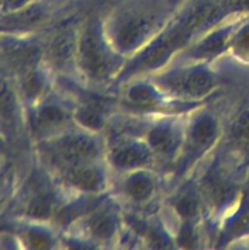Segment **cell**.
<instances>
[{"mask_svg": "<svg viewBox=\"0 0 249 250\" xmlns=\"http://www.w3.org/2000/svg\"><path fill=\"white\" fill-rule=\"evenodd\" d=\"M78 56L83 70L94 78H102L111 68L110 56L94 28H88L78 44Z\"/></svg>", "mask_w": 249, "mask_h": 250, "instance_id": "6da1fadb", "label": "cell"}, {"mask_svg": "<svg viewBox=\"0 0 249 250\" xmlns=\"http://www.w3.org/2000/svg\"><path fill=\"white\" fill-rule=\"evenodd\" d=\"M97 146L87 136L75 134L67 136L58 143L56 155L61 163L67 166L78 165V164L89 163L97 156Z\"/></svg>", "mask_w": 249, "mask_h": 250, "instance_id": "7a4b0ae2", "label": "cell"}, {"mask_svg": "<svg viewBox=\"0 0 249 250\" xmlns=\"http://www.w3.org/2000/svg\"><path fill=\"white\" fill-rule=\"evenodd\" d=\"M151 28V19L146 15L133 16L122 24L117 33V43L122 49H129L136 45Z\"/></svg>", "mask_w": 249, "mask_h": 250, "instance_id": "3957f363", "label": "cell"}, {"mask_svg": "<svg viewBox=\"0 0 249 250\" xmlns=\"http://www.w3.org/2000/svg\"><path fill=\"white\" fill-rule=\"evenodd\" d=\"M66 178L75 187L82 190H97L103 185V175L98 168L93 167L89 163L67 166Z\"/></svg>", "mask_w": 249, "mask_h": 250, "instance_id": "277c9868", "label": "cell"}, {"mask_svg": "<svg viewBox=\"0 0 249 250\" xmlns=\"http://www.w3.org/2000/svg\"><path fill=\"white\" fill-rule=\"evenodd\" d=\"M149 159V151L145 146L136 143L120 144L112 151L115 165L124 168H132L143 165Z\"/></svg>", "mask_w": 249, "mask_h": 250, "instance_id": "5b68a950", "label": "cell"}, {"mask_svg": "<svg viewBox=\"0 0 249 250\" xmlns=\"http://www.w3.org/2000/svg\"><path fill=\"white\" fill-rule=\"evenodd\" d=\"M65 120V112L60 107L56 105H45L37 112L34 126L41 133H50L62 126Z\"/></svg>", "mask_w": 249, "mask_h": 250, "instance_id": "8992f818", "label": "cell"}, {"mask_svg": "<svg viewBox=\"0 0 249 250\" xmlns=\"http://www.w3.org/2000/svg\"><path fill=\"white\" fill-rule=\"evenodd\" d=\"M77 50V39L72 31H65L54 39L50 46L51 58L56 62H66Z\"/></svg>", "mask_w": 249, "mask_h": 250, "instance_id": "52a82bcc", "label": "cell"}, {"mask_svg": "<svg viewBox=\"0 0 249 250\" xmlns=\"http://www.w3.org/2000/svg\"><path fill=\"white\" fill-rule=\"evenodd\" d=\"M216 134V124L210 117H203L194 125L190 133L193 146L197 148H203L211 143Z\"/></svg>", "mask_w": 249, "mask_h": 250, "instance_id": "ba28073f", "label": "cell"}, {"mask_svg": "<svg viewBox=\"0 0 249 250\" xmlns=\"http://www.w3.org/2000/svg\"><path fill=\"white\" fill-rule=\"evenodd\" d=\"M154 185L146 175H134L126 182V192L132 199L145 200L153 193Z\"/></svg>", "mask_w": 249, "mask_h": 250, "instance_id": "9c48e42d", "label": "cell"}, {"mask_svg": "<svg viewBox=\"0 0 249 250\" xmlns=\"http://www.w3.org/2000/svg\"><path fill=\"white\" fill-rule=\"evenodd\" d=\"M186 90L189 94L195 97H202L208 94L214 87V78L210 73L204 71H197L189 75V77L186 80L185 83Z\"/></svg>", "mask_w": 249, "mask_h": 250, "instance_id": "30bf717a", "label": "cell"}, {"mask_svg": "<svg viewBox=\"0 0 249 250\" xmlns=\"http://www.w3.org/2000/svg\"><path fill=\"white\" fill-rule=\"evenodd\" d=\"M89 229L99 239H109L116 229V222L109 212H99L92 219Z\"/></svg>", "mask_w": 249, "mask_h": 250, "instance_id": "8fae6325", "label": "cell"}, {"mask_svg": "<svg viewBox=\"0 0 249 250\" xmlns=\"http://www.w3.org/2000/svg\"><path fill=\"white\" fill-rule=\"evenodd\" d=\"M149 143L160 153H170L176 146V134L166 127H159L149 134Z\"/></svg>", "mask_w": 249, "mask_h": 250, "instance_id": "7c38bea8", "label": "cell"}, {"mask_svg": "<svg viewBox=\"0 0 249 250\" xmlns=\"http://www.w3.org/2000/svg\"><path fill=\"white\" fill-rule=\"evenodd\" d=\"M227 34L226 32H219V33L212 34L211 37L205 39L197 49H195V54L197 56H210L214 54L219 53L224 45L226 44Z\"/></svg>", "mask_w": 249, "mask_h": 250, "instance_id": "4fadbf2b", "label": "cell"}, {"mask_svg": "<svg viewBox=\"0 0 249 250\" xmlns=\"http://www.w3.org/2000/svg\"><path fill=\"white\" fill-rule=\"evenodd\" d=\"M129 99L141 107H149L155 104L156 95L148 85H136L129 90Z\"/></svg>", "mask_w": 249, "mask_h": 250, "instance_id": "5bb4252c", "label": "cell"}, {"mask_svg": "<svg viewBox=\"0 0 249 250\" xmlns=\"http://www.w3.org/2000/svg\"><path fill=\"white\" fill-rule=\"evenodd\" d=\"M77 120L81 124L92 129H98L104 125L102 114L94 106L81 107L77 111Z\"/></svg>", "mask_w": 249, "mask_h": 250, "instance_id": "9a60e30c", "label": "cell"}, {"mask_svg": "<svg viewBox=\"0 0 249 250\" xmlns=\"http://www.w3.org/2000/svg\"><path fill=\"white\" fill-rule=\"evenodd\" d=\"M232 137L233 141L239 146L249 144V112H244L232 127Z\"/></svg>", "mask_w": 249, "mask_h": 250, "instance_id": "2e32d148", "label": "cell"}, {"mask_svg": "<svg viewBox=\"0 0 249 250\" xmlns=\"http://www.w3.org/2000/svg\"><path fill=\"white\" fill-rule=\"evenodd\" d=\"M43 78L34 72L27 73L26 77L23 78V82H22V88H23L24 94L29 98L38 97L42 93V90H43Z\"/></svg>", "mask_w": 249, "mask_h": 250, "instance_id": "e0dca14e", "label": "cell"}, {"mask_svg": "<svg viewBox=\"0 0 249 250\" xmlns=\"http://www.w3.org/2000/svg\"><path fill=\"white\" fill-rule=\"evenodd\" d=\"M229 187L224 181L215 180L209 186V195L215 203H224L228 198Z\"/></svg>", "mask_w": 249, "mask_h": 250, "instance_id": "ac0fdd59", "label": "cell"}, {"mask_svg": "<svg viewBox=\"0 0 249 250\" xmlns=\"http://www.w3.org/2000/svg\"><path fill=\"white\" fill-rule=\"evenodd\" d=\"M51 211V204L49 202V199L46 198H38L37 200H34L33 203L29 207V212H31L33 216L39 217H46L49 216Z\"/></svg>", "mask_w": 249, "mask_h": 250, "instance_id": "d6986e66", "label": "cell"}, {"mask_svg": "<svg viewBox=\"0 0 249 250\" xmlns=\"http://www.w3.org/2000/svg\"><path fill=\"white\" fill-rule=\"evenodd\" d=\"M42 17H43V10L38 6H29L27 9L22 10L19 14L20 22L24 26L39 21Z\"/></svg>", "mask_w": 249, "mask_h": 250, "instance_id": "ffe728a7", "label": "cell"}, {"mask_svg": "<svg viewBox=\"0 0 249 250\" xmlns=\"http://www.w3.org/2000/svg\"><path fill=\"white\" fill-rule=\"evenodd\" d=\"M177 209L185 216H194L195 212L198 211V203L193 197L186 195L178 202Z\"/></svg>", "mask_w": 249, "mask_h": 250, "instance_id": "44dd1931", "label": "cell"}, {"mask_svg": "<svg viewBox=\"0 0 249 250\" xmlns=\"http://www.w3.org/2000/svg\"><path fill=\"white\" fill-rule=\"evenodd\" d=\"M29 242L32 243V247L36 249H42V248H48V239L44 238L41 233H32L29 236Z\"/></svg>", "mask_w": 249, "mask_h": 250, "instance_id": "7402d4cb", "label": "cell"}, {"mask_svg": "<svg viewBox=\"0 0 249 250\" xmlns=\"http://www.w3.org/2000/svg\"><path fill=\"white\" fill-rule=\"evenodd\" d=\"M237 48L241 51H249V28H247L237 39Z\"/></svg>", "mask_w": 249, "mask_h": 250, "instance_id": "603a6c76", "label": "cell"}, {"mask_svg": "<svg viewBox=\"0 0 249 250\" xmlns=\"http://www.w3.org/2000/svg\"><path fill=\"white\" fill-rule=\"evenodd\" d=\"M29 0H2V5L7 10H17L24 7Z\"/></svg>", "mask_w": 249, "mask_h": 250, "instance_id": "cb8c5ba5", "label": "cell"}, {"mask_svg": "<svg viewBox=\"0 0 249 250\" xmlns=\"http://www.w3.org/2000/svg\"><path fill=\"white\" fill-rule=\"evenodd\" d=\"M236 5L242 9H249V0H236Z\"/></svg>", "mask_w": 249, "mask_h": 250, "instance_id": "d4e9b609", "label": "cell"}]
</instances>
